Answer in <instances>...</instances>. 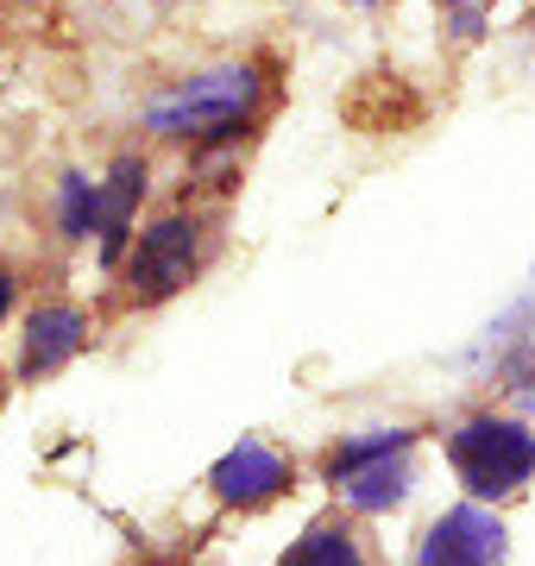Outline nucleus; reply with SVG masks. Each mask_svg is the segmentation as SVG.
<instances>
[{
    "label": "nucleus",
    "mask_w": 535,
    "mask_h": 566,
    "mask_svg": "<svg viewBox=\"0 0 535 566\" xmlns=\"http://www.w3.org/2000/svg\"><path fill=\"white\" fill-rule=\"evenodd\" d=\"M252 102H259V76L252 70H208V76L183 82L177 95H158V102L145 107V120L158 126V133H202V139H214Z\"/></svg>",
    "instance_id": "nucleus-1"
},
{
    "label": "nucleus",
    "mask_w": 535,
    "mask_h": 566,
    "mask_svg": "<svg viewBox=\"0 0 535 566\" xmlns=\"http://www.w3.org/2000/svg\"><path fill=\"white\" fill-rule=\"evenodd\" d=\"M453 465H460L473 497H504V491H516L535 472V434L516 422L479 416V422H466L453 434Z\"/></svg>",
    "instance_id": "nucleus-2"
},
{
    "label": "nucleus",
    "mask_w": 535,
    "mask_h": 566,
    "mask_svg": "<svg viewBox=\"0 0 535 566\" xmlns=\"http://www.w3.org/2000/svg\"><path fill=\"white\" fill-rule=\"evenodd\" d=\"M403 453H410V434L391 428V434H371V441H347L328 460V472L340 479V491H347L359 510H385V504H397V497L410 491Z\"/></svg>",
    "instance_id": "nucleus-3"
},
{
    "label": "nucleus",
    "mask_w": 535,
    "mask_h": 566,
    "mask_svg": "<svg viewBox=\"0 0 535 566\" xmlns=\"http://www.w3.org/2000/svg\"><path fill=\"white\" fill-rule=\"evenodd\" d=\"M497 560H504V528L485 510H448L416 547V566H497Z\"/></svg>",
    "instance_id": "nucleus-4"
},
{
    "label": "nucleus",
    "mask_w": 535,
    "mask_h": 566,
    "mask_svg": "<svg viewBox=\"0 0 535 566\" xmlns=\"http://www.w3.org/2000/svg\"><path fill=\"white\" fill-rule=\"evenodd\" d=\"M189 259H196V227L170 214V221H158L139 240V252H133V283H139L145 296H170L189 277Z\"/></svg>",
    "instance_id": "nucleus-5"
},
{
    "label": "nucleus",
    "mask_w": 535,
    "mask_h": 566,
    "mask_svg": "<svg viewBox=\"0 0 535 566\" xmlns=\"http://www.w3.org/2000/svg\"><path fill=\"white\" fill-rule=\"evenodd\" d=\"M277 485H284V460L265 441H240L214 465V491H221L227 504H265Z\"/></svg>",
    "instance_id": "nucleus-6"
},
{
    "label": "nucleus",
    "mask_w": 535,
    "mask_h": 566,
    "mask_svg": "<svg viewBox=\"0 0 535 566\" xmlns=\"http://www.w3.org/2000/svg\"><path fill=\"white\" fill-rule=\"evenodd\" d=\"M83 340V315L76 308H39L32 334H25V371H57Z\"/></svg>",
    "instance_id": "nucleus-7"
},
{
    "label": "nucleus",
    "mask_w": 535,
    "mask_h": 566,
    "mask_svg": "<svg viewBox=\"0 0 535 566\" xmlns=\"http://www.w3.org/2000/svg\"><path fill=\"white\" fill-rule=\"evenodd\" d=\"M145 170L133 158L114 164V182L102 189V252L107 259H120V240H126V214H133V196H139Z\"/></svg>",
    "instance_id": "nucleus-8"
},
{
    "label": "nucleus",
    "mask_w": 535,
    "mask_h": 566,
    "mask_svg": "<svg viewBox=\"0 0 535 566\" xmlns=\"http://www.w3.org/2000/svg\"><path fill=\"white\" fill-rule=\"evenodd\" d=\"M284 566H366L359 560V547L347 542V528H310V535H303V542L290 547L284 554Z\"/></svg>",
    "instance_id": "nucleus-9"
},
{
    "label": "nucleus",
    "mask_w": 535,
    "mask_h": 566,
    "mask_svg": "<svg viewBox=\"0 0 535 566\" xmlns=\"http://www.w3.org/2000/svg\"><path fill=\"white\" fill-rule=\"evenodd\" d=\"M63 233H102V189L88 177H63Z\"/></svg>",
    "instance_id": "nucleus-10"
},
{
    "label": "nucleus",
    "mask_w": 535,
    "mask_h": 566,
    "mask_svg": "<svg viewBox=\"0 0 535 566\" xmlns=\"http://www.w3.org/2000/svg\"><path fill=\"white\" fill-rule=\"evenodd\" d=\"M448 13H453V32H460V39H473L479 20H485V0H448Z\"/></svg>",
    "instance_id": "nucleus-11"
},
{
    "label": "nucleus",
    "mask_w": 535,
    "mask_h": 566,
    "mask_svg": "<svg viewBox=\"0 0 535 566\" xmlns=\"http://www.w3.org/2000/svg\"><path fill=\"white\" fill-rule=\"evenodd\" d=\"M0 308H7V277H0Z\"/></svg>",
    "instance_id": "nucleus-12"
},
{
    "label": "nucleus",
    "mask_w": 535,
    "mask_h": 566,
    "mask_svg": "<svg viewBox=\"0 0 535 566\" xmlns=\"http://www.w3.org/2000/svg\"><path fill=\"white\" fill-rule=\"evenodd\" d=\"M353 7H371V0H353Z\"/></svg>",
    "instance_id": "nucleus-13"
}]
</instances>
